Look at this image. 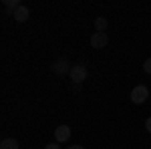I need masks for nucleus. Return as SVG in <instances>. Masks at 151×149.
<instances>
[{
    "label": "nucleus",
    "instance_id": "6",
    "mask_svg": "<svg viewBox=\"0 0 151 149\" xmlns=\"http://www.w3.org/2000/svg\"><path fill=\"white\" fill-rule=\"evenodd\" d=\"M12 16H14V20H16V22H26V20H28V16H30V12H28L26 6H18L16 10L12 12Z\"/></svg>",
    "mask_w": 151,
    "mask_h": 149
},
{
    "label": "nucleus",
    "instance_id": "11",
    "mask_svg": "<svg viewBox=\"0 0 151 149\" xmlns=\"http://www.w3.org/2000/svg\"><path fill=\"white\" fill-rule=\"evenodd\" d=\"M45 149H60V145H58V143H48Z\"/></svg>",
    "mask_w": 151,
    "mask_h": 149
},
{
    "label": "nucleus",
    "instance_id": "12",
    "mask_svg": "<svg viewBox=\"0 0 151 149\" xmlns=\"http://www.w3.org/2000/svg\"><path fill=\"white\" fill-rule=\"evenodd\" d=\"M145 129H147V131H149V133H151V117H149V119H147V121H145Z\"/></svg>",
    "mask_w": 151,
    "mask_h": 149
},
{
    "label": "nucleus",
    "instance_id": "13",
    "mask_svg": "<svg viewBox=\"0 0 151 149\" xmlns=\"http://www.w3.org/2000/svg\"><path fill=\"white\" fill-rule=\"evenodd\" d=\"M69 149H85V147H83V145H70Z\"/></svg>",
    "mask_w": 151,
    "mask_h": 149
},
{
    "label": "nucleus",
    "instance_id": "2",
    "mask_svg": "<svg viewBox=\"0 0 151 149\" xmlns=\"http://www.w3.org/2000/svg\"><path fill=\"white\" fill-rule=\"evenodd\" d=\"M70 81L75 83V85H81L83 81L87 79V67L85 65H73V69H70Z\"/></svg>",
    "mask_w": 151,
    "mask_h": 149
},
{
    "label": "nucleus",
    "instance_id": "5",
    "mask_svg": "<svg viewBox=\"0 0 151 149\" xmlns=\"http://www.w3.org/2000/svg\"><path fill=\"white\" fill-rule=\"evenodd\" d=\"M70 69H73V65H69V60L67 58H58L57 63L52 65V71L57 73V75H67V73H70Z\"/></svg>",
    "mask_w": 151,
    "mask_h": 149
},
{
    "label": "nucleus",
    "instance_id": "1",
    "mask_svg": "<svg viewBox=\"0 0 151 149\" xmlns=\"http://www.w3.org/2000/svg\"><path fill=\"white\" fill-rule=\"evenodd\" d=\"M147 99H149V89H147L145 85H137V87L131 91V101L135 105H143Z\"/></svg>",
    "mask_w": 151,
    "mask_h": 149
},
{
    "label": "nucleus",
    "instance_id": "3",
    "mask_svg": "<svg viewBox=\"0 0 151 149\" xmlns=\"http://www.w3.org/2000/svg\"><path fill=\"white\" fill-rule=\"evenodd\" d=\"M109 45V35L107 32H93L91 36V46L93 48H105Z\"/></svg>",
    "mask_w": 151,
    "mask_h": 149
},
{
    "label": "nucleus",
    "instance_id": "4",
    "mask_svg": "<svg viewBox=\"0 0 151 149\" xmlns=\"http://www.w3.org/2000/svg\"><path fill=\"white\" fill-rule=\"evenodd\" d=\"M55 139H57L58 143L69 141L70 139V127L69 125H58L57 129H55Z\"/></svg>",
    "mask_w": 151,
    "mask_h": 149
},
{
    "label": "nucleus",
    "instance_id": "8",
    "mask_svg": "<svg viewBox=\"0 0 151 149\" xmlns=\"http://www.w3.org/2000/svg\"><path fill=\"white\" fill-rule=\"evenodd\" d=\"M107 26H109V22H107V18H105V16L95 18V28H97V32H105V30H107Z\"/></svg>",
    "mask_w": 151,
    "mask_h": 149
},
{
    "label": "nucleus",
    "instance_id": "7",
    "mask_svg": "<svg viewBox=\"0 0 151 149\" xmlns=\"http://www.w3.org/2000/svg\"><path fill=\"white\" fill-rule=\"evenodd\" d=\"M18 141L16 139H2L0 141V149H18Z\"/></svg>",
    "mask_w": 151,
    "mask_h": 149
},
{
    "label": "nucleus",
    "instance_id": "10",
    "mask_svg": "<svg viewBox=\"0 0 151 149\" xmlns=\"http://www.w3.org/2000/svg\"><path fill=\"white\" fill-rule=\"evenodd\" d=\"M143 71H145L147 75H151V57L145 60V65H143Z\"/></svg>",
    "mask_w": 151,
    "mask_h": 149
},
{
    "label": "nucleus",
    "instance_id": "9",
    "mask_svg": "<svg viewBox=\"0 0 151 149\" xmlns=\"http://www.w3.org/2000/svg\"><path fill=\"white\" fill-rule=\"evenodd\" d=\"M4 6H6V8H8V10H16V8H18V6H22V4H20V2H18V0H4Z\"/></svg>",
    "mask_w": 151,
    "mask_h": 149
}]
</instances>
